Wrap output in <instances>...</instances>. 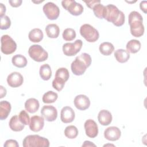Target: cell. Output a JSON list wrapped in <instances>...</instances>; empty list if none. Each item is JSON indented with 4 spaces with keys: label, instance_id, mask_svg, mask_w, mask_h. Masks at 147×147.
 Here are the masks:
<instances>
[{
    "label": "cell",
    "instance_id": "obj_1",
    "mask_svg": "<svg viewBox=\"0 0 147 147\" xmlns=\"http://www.w3.org/2000/svg\"><path fill=\"white\" fill-rule=\"evenodd\" d=\"M129 24L131 34L136 37H140L144 33V26L143 25V18L140 13L137 11H132L128 17Z\"/></svg>",
    "mask_w": 147,
    "mask_h": 147
},
{
    "label": "cell",
    "instance_id": "obj_2",
    "mask_svg": "<svg viewBox=\"0 0 147 147\" xmlns=\"http://www.w3.org/2000/svg\"><path fill=\"white\" fill-rule=\"evenodd\" d=\"M91 64V57L87 53H83L77 56L71 65V71L73 74L77 76L83 75L87 67Z\"/></svg>",
    "mask_w": 147,
    "mask_h": 147
},
{
    "label": "cell",
    "instance_id": "obj_3",
    "mask_svg": "<svg viewBox=\"0 0 147 147\" xmlns=\"http://www.w3.org/2000/svg\"><path fill=\"white\" fill-rule=\"evenodd\" d=\"M106 14L105 19L112 22L116 26H121L125 22V15L117 6L109 4L106 6Z\"/></svg>",
    "mask_w": 147,
    "mask_h": 147
},
{
    "label": "cell",
    "instance_id": "obj_4",
    "mask_svg": "<svg viewBox=\"0 0 147 147\" xmlns=\"http://www.w3.org/2000/svg\"><path fill=\"white\" fill-rule=\"evenodd\" d=\"M22 145L24 147H48L49 141L39 135H29L24 139Z\"/></svg>",
    "mask_w": 147,
    "mask_h": 147
},
{
    "label": "cell",
    "instance_id": "obj_5",
    "mask_svg": "<svg viewBox=\"0 0 147 147\" xmlns=\"http://www.w3.org/2000/svg\"><path fill=\"white\" fill-rule=\"evenodd\" d=\"M80 33L81 36L88 42H95L99 37L98 31L90 24H85L80 28Z\"/></svg>",
    "mask_w": 147,
    "mask_h": 147
},
{
    "label": "cell",
    "instance_id": "obj_6",
    "mask_svg": "<svg viewBox=\"0 0 147 147\" xmlns=\"http://www.w3.org/2000/svg\"><path fill=\"white\" fill-rule=\"evenodd\" d=\"M29 56L34 61L42 62L48 57V52L40 45L34 44L31 45L28 50Z\"/></svg>",
    "mask_w": 147,
    "mask_h": 147
},
{
    "label": "cell",
    "instance_id": "obj_7",
    "mask_svg": "<svg viewBox=\"0 0 147 147\" xmlns=\"http://www.w3.org/2000/svg\"><path fill=\"white\" fill-rule=\"evenodd\" d=\"M1 50L5 55H10L14 53L17 49V44L14 40L9 35L5 34L1 38Z\"/></svg>",
    "mask_w": 147,
    "mask_h": 147
},
{
    "label": "cell",
    "instance_id": "obj_8",
    "mask_svg": "<svg viewBox=\"0 0 147 147\" xmlns=\"http://www.w3.org/2000/svg\"><path fill=\"white\" fill-rule=\"evenodd\" d=\"M61 5L66 10L73 16H79L84 10L82 5L74 0H63L61 1Z\"/></svg>",
    "mask_w": 147,
    "mask_h": 147
},
{
    "label": "cell",
    "instance_id": "obj_9",
    "mask_svg": "<svg viewBox=\"0 0 147 147\" xmlns=\"http://www.w3.org/2000/svg\"><path fill=\"white\" fill-rule=\"evenodd\" d=\"M83 42L81 40H76L74 42H67L63 45V53L67 56L76 55L81 49Z\"/></svg>",
    "mask_w": 147,
    "mask_h": 147
},
{
    "label": "cell",
    "instance_id": "obj_10",
    "mask_svg": "<svg viewBox=\"0 0 147 147\" xmlns=\"http://www.w3.org/2000/svg\"><path fill=\"white\" fill-rule=\"evenodd\" d=\"M42 9L45 15L49 20H55L59 16L60 9L53 2H48L46 3L43 6Z\"/></svg>",
    "mask_w": 147,
    "mask_h": 147
},
{
    "label": "cell",
    "instance_id": "obj_11",
    "mask_svg": "<svg viewBox=\"0 0 147 147\" xmlns=\"http://www.w3.org/2000/svg\"><path fill=\"white\" fill-rule=\"evenodd\" d=\"M41 114L46 121L52 122L55 121L57 118V111L53 106L45 105L41 110Z\"/></svg>",
    "mask_w": 147,
    "mask_h": 147
},
{
    "label": "cell",
    "instance_id": "obj_12",
    "mask_svg": "<svg viewBox=\"0 0 147 147\" xmlns=\"http://www.w3.org/2000/svg\"><path fill=\"white\" fill-rule=\"evenodd\" d=\"M86 135L90 138H95L98 134V127L97 123L92 119H89L86 121L84 125Z\"/></svg>",
    "mask_w": 147,
    "mask_h": 147
},
{
    "label": "cell",
    "instance_id": "obj_13",
    "mask_svg": "<svg viewBox=\"0 0 147 147\" xmlns=\"http://www.w3.org/2000/svg\"><path fill=\"white\" fill-rule=\"evenodd\" d=\"M24 82L22 75L18 72H13L7 78V82L9 86L16 88L21 86Z\"/></svg>",
    "mask_w": 147,
    "mask_h": 147
},
{
    "label": "cell",
    "instance_id": "obj_14",
    "mask_svg": "<svg viewBox=\"0 0 147 147\" xmlns=\"http://www.w3.org/2000/svg\"><path fill=\"white\" fill-rule=\"evenodd\" d=\"M75 117L74 110L69 106H65L62 108L60 112V119L64 123L72 122Z\"/></svg>",
    "mask_w": 147,
    "mask_h": 147
},
{
    "label": "cell",
    "instance_id": "obj_15",
    "mask_svg": "<svg viewBox=\"0 0 147 147\" xmlns=\"http://www.w3.org/2000/svg\"><path fill=\"white\" fill-rule=\"evenodd\" d=\"M74 105L80 110H85L90 106V100L85 95L80 94L77 95L74 99Z\"/></svg>",
    "mask_w": 147,
    "mask_h": 147
},
{
    "label": "cell",
    "instance_id": "obj_16",
    "mask_svg": "<svg viewBox=\"0 0 147 147\" xmlns=\"http://www.w3.org/2000/svg\"><path fill=\"white\" fill-rule=\"evenodd\" d=\"M121 136V132L119 129L116 126H110L106 128L104 131L105 138L111 141H117L119 139Z\"/></svg>",
    "mask_w": 147,
    "mask_h": 147
},
{
    "label": "cell",
    "instance_id": "obj_17",
    "mask_svg": "<svg viewBox=\"0 0 147 147\" xmlns=\"http://www.w3.org/2000/svg\"><path fill=\"white\" fill-rule=\"evenodd\" d=\"M44 126V119L43 117L38 115L32 116L29 123L30 129L34 132H38L42 130Z\"/></svg>",
    "mask_w": 147,
    "mask_h": 147
},
{
    "label": "cell",
    "instance_id": "obj_18",
    "mask_svg": "<svg viewBox=\"0 0 147 147\" xmlns=\"http://www.w3.org/2000/svg\"><path fill=\"white\" fill-rule=\"evenodd\" d=\"M112 119L113 118L111 113L107 110H102L98 113V121L103 126H107L110 124Z\"/></svg>",
    "mask_w": 147,
    "mask_h": 147
},
{
    "label": "cell",
    "instance_id": "obj_19",
    "mask_svg": "<svg viewBox=\"0 0 147 147\" xmlns=\"http://www.w3.org/2000/svg\"><path fill=\"white\" fill-rule=\"evenodd\" d=\"M40 103L35 98H29L25 102V108L30 113H36L39 109Z\"/></svg>",
    "mask_w": 147,
    "mask_h": 147
},
{
    "label": "cell",
    "instance_id": "obj_20",
    "mask_svg": "<svg viewBox=\"0 0 147 147\" xmlns=\"http://www.w3.org/2000/svg\"><path fill=\"white\" fill-rule=\"evenodd\" d=\"M9 127L14 131H20L24 129V125L20 120L18 116H13L9 121Z\"/></svg>",
    "mask_w": 147,
    "mask_h": 147
},
{
    "label": "cell",
    "instance_id": "obj_21",
    "mask_svg": "<svg viewBox=\"0 0 147 147\" xmlns=\"http://www.w3.org/2000/svg\"><path fill=\"white\" fill-rule=\"evenodd\" d=\"M11 104L7 100H2L0 102V119L4 120L7 118L11 111Z\"/></svg>",
    "mask_w": 147,
    "mask_h": 147
},
{
    "label": "cell",
    "instance_id": "obj_22",
    "mask_svg": "<svg viewBox=\"0 0 147 147\" xmlns=\"http://www.w3.org/2000/svg\"><path fill=\"white\" fill-rule=\"evenodd\" d=\"M45 32L47 36L49 38H57L60 33V29L57 25L55 24H50L47 25L45 28Z\"/></svg>",
    "mask_w": 147,
    "mask_h": 147
},
{
    "label": "cell",
    "instance_id": "obj_23",
    "mask_svg": "<svg viewBox=\"0 0 147 147\" xmlns=\"http://www.w3.org/2000/svg\"><path fill=\"white\" fill-rule=\"evenodd\" d=\"M44 37L42 31L39 28H34L31 30L28 34V37L30 41L33 42H39Z\"/></svg>",
    "mask_w": 147,
    "mask_h": 147
},
{
    "label": "cell",
    "instance_id": "obj_24",
    "mask_svg": "<svg viewBox=\"0 0 147 147\" xmlns=\"http://www.w3.org/2000/svg\"><path fill=\"white\" fill-rule=\"evenodd\" d=\"M114 57L117 61L121 63H126L130 58L129 53L123 49H118L114 52Z\"/></svg>",
    "mask_w": 147,
    "mask_h": 147
},
{
    "label": "cell",
    "instance_id": "obj_25",
    "mask_svg": "<svg viewBox=\"0 0 147 147\" xmlns=\"http://www.w3.org/2000/svg\"><path fill=\"white\" fill-rule=\"evenodd\" d=\"M141 46V44L140 41L133 39L127 42L126 46V51L130 53H136L140 51Z\"/></svg>",
    "mask_w": 147,
    "mask_h": 147
},
{
    "label": "cell",
    "instance_id": "obj_26",
    "mask_svg": "<svg viewBox=\"0 0 147 147\" xmlns=\"http://www.w3.org/2000/svg\"><path fill=\"white\" fill-rule=\"evenodd\" d=\"M11 62L13 64L18 68H24L27 65L26 58L20 54H17L13 56L11 59Z\"/></svg>",
    "mask_w": 147,
    "mask_h": 147
},
{
    "label": "cell",
    "instance_id": "obj_27",
    "mask_svg": "<svg viewBox=\"0 0 147 147\" xmlns=\"http://www.w3.org/2000/svg\"><path fill=\"white\" fill-rule=\"evenodd\" d=\"M39 74L41 78L44 80H48L52 76L51 67L48 64L42 65L40 68Z\"/></svg>",
    "mask_w": 147,
    "mask_h": 147
},
{
    "label": "cell",
    "instance_id": "obj_28",
    "mask_svg": "<svg viewBox=\"0 0 147 147\" xmlns=\"http://www.w3.org/2000/svg\"><path fill=\"white\" fill-rule=\"evenodd\" d=\"M99 49L102 55L105 56H109L114 51V47L111 42H104L100 44Z\"/></svg>",
    "mask_w": 147,
    "mask_h": 147
},
{
    "label": "cell",
    "instance_id": "obj_29",
    "mask_svg": "<svg viewBox=\"0 0 147 147\" xmlns=\"http://www.w3.org/2000/svg\"><path fill=\"white\" fill-rule=\"evenodd\" d=\"M106 10V6L100 3L95 5L92 8V10L95 16L99 19L105 18Z\"/></svg>",
    "mask_w": 147,
    "mask_h": 147
},
{
    "label": "cell",
    "instance_id": "obj_30",
    "mask_svg": "<svg viewBox=\"0 0 147 147\" xmlns=\"http://www.w3.org/2000/svg\"><path fill=\"white\" fill-rule=\"evenodd\" d=\"M57 98L58 95L56 92L52 91H48L43 95L42 100L44 103H54Z\"/></svg>",
    "mask_w": 147,
    "mask_h": 147
},
{
    "label": "cell",
    "instance_id": "obj_31",
    "mask_svg": "<svg viewBox=\"0 0 147 147\" xmlns=\"http://www.w3.org/2000/svg\"><path fill=\"white\" fill-rule=\"evenodd\" d=\"M78 133L77 127L74 125H69L64 130V135L69 139L75 138L78 136Z\"/></svg>",
    "mask_w": 147,
    "mask_h": 147
},
{
    "label": "cell",
    "instance_id": "obj_32",
    "mask_svg": "<svg viewBox=\"0 0 147 147\" xmlns=\"http://www.w3.org/2000/svg\"><path fill=\"white\" fill-rule=\"evenodd\" d=\"M62 36L64 40L70 41L76 37V32L72 28H67L63 31Z\"/></svg>",
    "mask_w": 147,
    "mask_h": 147
},
{
    "label": "cell",
    "instance_id": "obj_33",
    "mask_svg": "<svg viewBox=\"0 0 147 147\" xmlns=\"http://www.w3.org/2000/svg\"><path fill=\"white\" fill-rule=\"evenodd\" d=\"M69 76V74L68 69L66 68L61 67L57 69V70L56 72L55 77L60 78L66 82L68 80Z\"/></svg>",
    "mask_w": 147,
    "mask_h": 147
},
{
    "label": "cell",
    "instance_id": "obj_34",
    "mask_svg": "<svg viewBox=\"0 0 147 147\" xmlns=\"http://www.w3.org/2000/svg\"><path fill=\"white\" fill-rule=\"evenodd\" d=\"M65 82L58 78L55 77V79L52 81V87L58 91H60L64 88Z\"/></svg>",
    "mask_w": 147,
    "mask_h": 147
},
{
    "label": "cell",
    "instance_id": "obj_35",
    "mask_svg": "<svg viewBox=\"0 0 147 147\" xmlns=\"http://www.w3.org/2000/svg\"><path fill=\"white\" fill-rule=\"evenodd\" d=\"M18 118L20 120V121L25 125H29L30 122V119L29 117V114L25 110H22L20 111Z\"/></svg>",
    "mask_w": 147,
    "mask_h": 147
},
{
    "label": "cell",
    "instance_id": "obj_36",
    "mask_svg": "<svg viewBox=\"0 0 147 147\" xmlns=\"http://www.w3.org/2000/svg\"><path fill=\"white\" fill-rule=\"evenodd\" d=\"M11 21L7 16L1 17V29L6 30L10 27Z\"/></svg>",
    "mask_w": 147,
    "mask_h": 147
},
{
    "label": "cell",
    "instance_id": "obj_37",
    "mask_svg": "<svg viewBox=\"0 0 147 147\" xmlns=\"http://www.w3.org/2000/svg\"><path fill=\"white\" fill-rule=\"evenodd\" d=\"M3 146H4V147H10V146L18 147L19 145L16 140L10 139V140H7L5 141Z\"/></svg>",
    "mask_w": 147,
    "mask_h": 147
},
{
    "label": "cell",
    "instance_id": "obj_38",
    "mask_svg": "<svg viewBox=\"0 0 147 147\" xmlns=\"http://www.w3.org/2000/svg\"><path fill=\"white\" fill-rule=\"evenodd\" d=\"M84 2L86 3V5L90 9H92L93 7L98 4L100 3V1L99 0H92V1H84Z\"/></svg>",
    "mask_w": 147,
    "mask_h": 147
},
{
    "label": "cell",
    "instance_id": "obj_39",
    "mask_svg": "<svg viewBox=\"0 0 147 147\" xmlns=\"http://www.w3.org/2000/svg\"><path fill=\"white\" fill-rule=\"evenodd\" d=\"M22 2V0H9V3L10 5L14 7H17L20 6Z\"/></svg>",
    "mask_w": 147,
    "mask_h": 147
},
{
    "label": "cell",
    "instance_id": "obj_40",
    "mask_svg": "<svg viewBox=\"0 0 147 147\" xmlns=\"http://www.w3.org/2000/svg\"><path fill=\"white\" fill-rule=\"evenodd\" d=\"M140 7L144 13L145 14L147 13V2L146 1H143L140 2Z\"/></svg>",
    "mask_w": 147,
    "mask_h": 147
},
{
    "label": "cell",
    "instance_id": "obj_41",
    "mask_svg": "<svg viewBox=\"0 0 147 147\" xmlns=\"http://www.w3.org/2000/svg\"><path fill=\"white\" fill-rule=\"evenodd\" d=\"M0 16L2 17L5 16V13L6 12V6L2 3H0Z\"/></svg>",
    "mask_w": 147,
    "mask_h": 147
},
{
    "label": "cell",
    "instance_id": "obj_42",
    "mask_svg": "<svg viewBox=\"0 0 147 147\" xmlns=\"http://www.w3.org/2000/svg\"><path fill=\"white\" fill-rule=\"evenodd\" d=\"M6 90L2 86H0V98H2L6 95Z\"/></svg>",
    "mask_w": 147,
    "mask_h": 147
},
{
    "label": "cell",
    "instance_id": "obj_43",
    "mask_svg": "<svg viewBox=\"0 0 147 147\" xmlns=\"http://www.w3.org/2000/svg\"><path fill=\"white\" fill-rule=\"evenodd\" d=\"M82 146H96V145L89 141H85L82 145Z\"/></svg>",
    "mask_w": 147,
    "mask_h": 147
},
{
    "label": "cell",
    "instance_id": "obj_44",
    "mask_svg": "<svg viewBox=\"0 0 147 147\" xmlns=\"http://www.w3.org/2000/svg\"><path fill=\"white\" fill-rule=\"evenodd\" d=\"M107 145H110V146H114V145H111V144H110H110H107V145H104V146H107Z\"/></svg>",
    "mask_w": 147,
    "mask_h": 147
}]
</instances>
